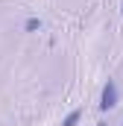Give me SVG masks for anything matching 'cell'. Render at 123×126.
<instances>
[{
	"label": "cell",
	"instance_id": "cell-1",
	"mask_svg": "<svg viewBox=\"0 0 123 126\" xmlns=\"http://www.w3.org/2000/svg\"><path fill=\"white\" fill-rule=\"evenodd\" d=\"M100 106H103V109H111V106H117V85H114V82H108V85L103 88Z\"/></svg>",
	"mask_w": 123,
	"mask_h": 126
},
{
	"label": "cell",
	"instance_id": "cell-2",
	"mask_svg": "<svg viewBox=\"0 0 123 126\" xmlns=\"http://www.w3.org/2000/svg\"><path fill=\"white\" fill-rule=\"evenodd\" d=\"M79 114H82V111H79V109H76V111H73V114H70V117H67V120H64V126H76V120H79Z\"/></svg>",
	"mask_w": 123,
	"mask_h": 126
},
{
	"label": "cell",
	"instance_id": "cell-3",
	"mask_svg": "<svg viewBox=\"0 0 123 126\" xmlns=\"http://www.w3.org/2000/svg\"><path fill=\"white\" fill-rule=\"evenodd\" d=\"M27 30H41V21H35V18L27 21Z\"/></svg>",
	"mask_w": 123,
	"mask_h": 126
}]
</instances>
